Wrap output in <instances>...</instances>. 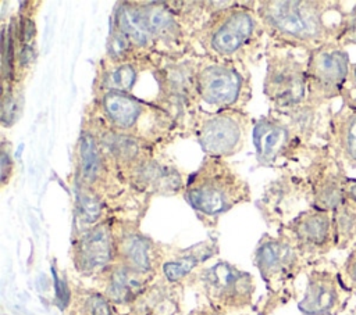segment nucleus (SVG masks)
<instances>
[{
    "mask_svg": "<svg viewBox=\"0 0 356 315\" xmlns=\"http://www.w3.org/2000/svg\"><path fill=\"white\" fill-rule=\"evenodd\" d=\"M346 11L339 1H268L263 7L264 18L284 39L309 51L337 40Z\"/></svg>",
    "mask_w": 356,
    "mask_h": 315,
    "instance_id": "f257e3e1",
    "label": "nucleus"
},
{
    "mask_svg": "<svg viewBox=\"0 0 356 315\" xmlns=\"http://www.w3.org/2000/svg\"><path fill=\"white\" fill-rule=\"evenodd\" d=\"M188 282L203 294L207 304L227 315L246 311L256 290L253 276L227 261L196 271Z\"/></svg>",
    "mask_w": 356,
    "mask_h": 315,
    "instance_id": "f03ea898",
    "label": "nucleus"
},
{
    "mask_svg": "<svg viewBox=\"0 0 356 315\" xmlns=\"http://www.w3.org/2000/svg\"><path fill=\"white\" fill-rule=\"evenodd\" d=\"M349 64L348 51L337 40L309 51L306 60V101L312 105L321 107L332 99L339 97L348 76Z\"/></svg>",
    "mask_w": 356,
    "mask_h": 315,
    "instance_id": "7ed1b4c3",
    "label": "nucleus"
},
{
    "mask_svg": "<svg viewBox=\"0 0 356 315\" xmlns=\"http://www.w3.org/2000/svg\"><path fill=\"white\" fill-rule=\"evenodd\" d=\"M239 196L234 175L217 164H207L195 173L186 190L191 205L209 218L229 210Z\"/></svg>",
    "mask_w": 356,
    "mask_h": 315,
    "instance_id": "20e7f679",
    "label": "nucleus"
},
{
    "mask_svg": "<svg viewBox=\"0 0 356 315\" xmlns=\"http://www.w3.org/2000/svg\"><path fill=\"white\" fill-rule=\"evenodd\" d=\"M306 258L284 233L278 237L264 236L254 251V265L271 291H278L293 282Z\"/></svg>",
    "mask_w": 356,
    "mask_h": 315,
    "instance_id": "39448f33",
    "label": "nucleus"
},
{
    "mask_svg": "<svg viewBox=\"0 0 356 315\" xmlns=\"http://www.w3.org/2000/svg\"><path fill=\"white\" fill-rule=\"evenodd\" d=\"M346 168L325 147L313 158L307 168V185L313 208L332 212L345 200Z\"/></svg>",
    "mask_w": 356,
    "mask_h": 315,
    "instance_id": "423d86ee",
    "label": "nucleus"
},
{
    "mask_svg": "<svg viewBox=\"0 0 356 315\" xmlns=\"http://www.w3.org/2000/svg\"><path fill=\"white\" fill-rule=\"evenodd\" d=\"M75 269L83 276H97L115 261V232L110 221L81 230L71 248Z\"/></svg>",
    "mask_w": 356,
    "mask_h": 315,
    "instance_id": "0eeeda50",
    "label": "nucleus"
},
{
    "mask_svg": "<svg viewBox=\"0 0 356 315\" xmlns=\"http://www.w3.org/2000/svg\"><path fill=\"white\" fill-rule=\"evenodd\" d=\"M115 261L136 273L154 279L164 264L163 248L132 225H114Z\"/></svg>",
    "mask_w": 356,
    "mask_h": 315,
    "instance_id": "6e6552de",
    "label": "nucleus"
},
{
    "mask_svg": "<svg viewBox=\"0 0 356 315\" xmlns=\"http://www.w3.org/2000/svg\"><path fill=\"white\" fill-rule=\"evenodd\" d=\"M284 235L306 259L327 254L335 247L332 212L310 207L286 223Z\"/></svg>",
    "mask_w": 356,
    "mask_h": 315,
    "instance_id": "1a4fd4ad",
    "label": "nucleus"
},
{
    "mask_svg": "<svg viewBox=\"0 0 356 315\" xmlns=\"http://www.w3.org/2000/svg\"><path fill=\"white\" fill-rule=\"evenodd\" d=\"M266 92L278 107L292 108L306 103V62L291 54L277 57L268 68Z\"/></svg>",
    "mask_w": 356,
    "mask_h": 315,
    "instance_id": "9d476101",
    "label": "nucleus"
},
{
    "mask_svg": "<svg viewBox=\"0 0 356 315\" xmlns=\"http://www.w3.org/2000/svg\"><path fill=\"white\" fill-rule=\"evenodd\" d=\"M339 273L328 269H312L307 273L306 290L298 308L303 315H335L346 294Z\"/></svg>",
    "mask_w": 356,
    "mask_h": 315,
    "instance_id": "9b49d317",
    "label": "nucleus"
},
{
    "mask_svg": "<svg viewBox=\"0 0 356 315\" xmlns=\"http://www.w3.org/2000/svg\"><path fill=\"white\" fill-rule=\"evenodd\" d=\"M99 290L121 315L154 280L134 272L132 269L113 262L96 276Z\"/></svg>",
    "mask_w": 356,
    "mask_h": 315,
    "instance_id": "f8f14e48",
    "label": "nucleus"
},
{
    "mask_svg": "<svg viewBox=\"0 0 356 315\" xmlns=\"http://www.w3.org/2000/svg\"><path fill=\"white\" fill-rule=\"evenodd\" d=\"M327 147L346 169L356 168V110L342 105L331 115Z\"/></svg>",
    "mask_w": 356,
    "mask_h": 315,
    "instance_id": "ddd939ff",
    "label": "nucleus"
},
{
    "mask_svg": "<svg viewBox=\"0 0 356 315\" xmlns=\"http://www.w3.org/2000/svg\"><path fill=\"white\" fill-rule=\"evenodd\" d=\"M218 253V244L210 239L192 246L186 250H179L174 257L164 261L161 266L163 278L175 286L189 280L196 272V268Z\"/></svg>",
    "mask_w": 356,
    "mask_h": 315,
    "instance_id": "4468645a",
    "label": "nucleus"
},
{
    "mask_svg": "<svg viewBox=\"0 0 356 315\" xmlns=\"http://www.w3.org/2000/svg\"><path fill=\"white\" fill-rule=\"evenodd\" d=\"M197 87L200 96L207 103L227 105L236 100L241 80L235 71L213 65L199 74Z\"/></svg>",
    "mask_w": 356,
    "mask_h": 315,
    "instance_id": "2eb2a0df",
    "label": "nucleus"
},
{
    "mask_svg": "<svg viewBox=\"0 0 356 315\" xmlns=\"http://www.w3.org/2000/svg\"><path fill=\"white\" fill-rule=\"evenodd\" d=\"M177 286L165 279L153 280L121 315H179Z\"/></svg>",
    "mask_w": 356,
    "mask_h": 315,
    "instance_id": "dca6fc26",
    "label": "nucleus"
},
{
    "mask_svg": "<svg viewBox=\"0 0 356 315\" xmlns=\"http://www.w3.org/2000/svg\"><path fill=\"white\" fill-rule=\"evenodd\" d=\"M199 140L203 150L210 154H229L236 148L241 140V128L234 118L218 115L203 124Z\"/></svg>",
    "mask_w": 356,
    "mask_h": 315,
    "instance_id": "f3484780",
    "label": "nucleus"
},
{
    "mask_svg": "<svg viewBox=\"0 0 356 315\" xmlns=\"http://www.w3.org/2000/svg\"><path fill=\"white\" fill-rule=\"evenodd\" d=\"M252 28V17L248 12L234 11L213 25L210 32L211 47L224 54L232 53L249 37Z\"/></svg>",
    "mask_w": 356,
    "mask_h": 315,
    "instance_id": "a211bd4d",
    "label": "nucleus"
},
{
    "mask_svg": "<svg viewBox=\"0 0 356 315\" xmlns=\"http://www.w3.org/2000/svg\"><path fill=\"white\" fill-rule=\"evenodd\" d=\"M257 157L261 162H271L292 143V129L275 121H261L253 133Z\"/></svg>",
    "mask_w": 356,
    "mask_h": 315,
    "instance_id": "6ab92c4d",
    "label": "nucleus"
},
{
    "mask_svg": "<svg viewBox=\"0 0 356 315\" xmlns=\"http://www.w3.org/2000/svg\"><path fill=\"white\" fill-rule=\"evenodd\" d=\"M334 240L337 248H348L356 240V203L345 197L342 204L332 211Z\"/></svg>",
    "mask_w": 356,
    "mask_h": 315,
    "instance_id": "aec40b11",
    "label": "nucleus"
},
{
    "mask_svg": "<svg viewBox=\"0 0 356 315\" xmlns=\"http://www.w3.org/2000/svg\"><path fill=\"white\" fill-rule=\"evenodd\" d=\"M117 24L120 32H122L129 40L140 46L147 44L153 35L146 22L143 11L134 7H121L117 14Z\"/></svg>",
    "mask_w": 356,
    "mask_h": 315,
    "instance_id": "412c9836",
    "label": "nucleus"
},
{
    "mask_svg": "<svg viewBox=\"0 0 356 315\" xmlns=\"http://www.w3.org/2000/svg\"><path fill=\"white\" fill-rule=\"evenodd\" d=\"M70 304L68 315H120L113 304L97 290H78Z\"/></svg>",
    "mask_w": 356,
    "mask_h": 315,
    "instance_id": "4be33fe9",
    "label": "nucleus"
},
{
    "mask_svg": "<svg viewBox=\"0 0 356 315\" xmlns=\"http://www.w3.org/2000/svg\"><path fill=\"white\" fill-rule=\"evenodd\" d=\"M103 104L108 118L122 128L134 125L140 111L139 104L134 99L117 92L106 94Z\"/></svg>",
    "mask_w": 356,
    "mask_h": 315,
    "instance_id": "5701e85b",
    "label": "nucleus"
},
{
    "mask_svg": "<svg viewBox=\"0 0 356 315\" xmlns=\"http://www.w3.org/2000/svg\"><path fill=\"white\" fill-rule=\"evenodd\" d=\"M81 172L86 182H93L102 171V158L95 139L90 135H83L79 143Z\"/></svg>",
    "mask_w": 356,
    "mask_h": 315,
    "instance_id": "b1692460",
    "label": "nucleus"
},
{
    "mask_svg": "<svg viewBox=\"0 0 356 315\" xmlns=\"http://www.w3.org/2000/svg\"><path fill=\"white\" fill-rule=\"evenodd\" d=\"M100 216H102L100 200L95 194L81 190L78 193V221L83 226L82 230L99 223Z\"/></svg>",
    "mask_w": 356,
    "mask_h": 315,
    "instance_id": "393cba45",
    "label": "nucleus"
},
{
    "mask_svg": "<svg viewBox=\"0 0 356 315\" xmlns=\"http://www.w3.org/2000/svg\"><path fill=\"white\" fill-rule=\"evenodd\" d=\"M146 22L152 31V33L170 36L175 31V24L172 17L161 7H147L143 11Z\"/></svg>",
    "mask_w": 356,
    "mask_h": 315,
    "instance_id": "a878e982",
    "label": "nucleus"
},
{
    "mask_svg": "<svg viewBox=\"0 0 356 315\" xmlns=\"http://www.w3.org/2000/svg\"><path fill=\"white\" fill-rule=\"evenodd\" d=\"M337 42L342 47H346L349 44H356V4L346 11Z\"/></svg>",
    "mask_w": 356,
    "mask_h": 315,
    "instance_id": "bb28decb",
    "label": "nucleus"
},
{
    "mask_svg": "<svg viewBox=\"0 0 356 315\" xmlns=\"http://www.w3.org/2000/svg\"><path fill=\"white\" fill-rule=\"evenodd\" d=\"M135 80V71L131 65H120L115 68L107 79V85L117 90H128Z\"/></svg>",
    "mask_w": 356,
    "mask_h": 315,
    "instance_id": "cd10ccee",
    "label": "nucleus"
},
{
    "mask_svg": "<svg viewBox=\"0 0 356 315\" xmlns=\"http://www.w3.org/2000/svg\"><path fill=\"white\" fill-rule=\"evenodd\" d=\"M339 97L343 107L349 110H356V62L349 64L348 76L341 89Z\"/></svg>",
    "mask_w": 356,
    "mask_h": 315,
    "instance_id": "c85d7f7f",
    "label": "nucleus"
},
{
    "mask_svg": "<svg viewBox=\"0 0 356 315\" xmlns=\"http://www.w3.org/2000/svg\"><path fill=\"white\" fill-rule=\"evenodd\" d=\"M339 279L348 291H356V247L345 259L339 272Z\"/></svg>",
    "mask_w": 356,
    "mask_h": 315,
    "instance_id": "c756f323",
    "label": "nucleus"
},
{
    "mask_svg": "<svg viewBox=\"0 0 356 315\" xmlns=\"http://www.w3.org/2000/svg\"><path fill=\"white\" fill-rule=\"evenodd\" d=\"M19 107H21V103L15 96H11V94L4 96L3 108H1V117H3L4 124L10 125L17 119V117L19 114Z\"/></svg>",
    "mask_w": 356,
    "mask_h": 315,
    "instance_id": "7c9ffc66",
    "label": "nucleus"
},
{
    "mask_svg": "<svg viewBox=\"0 0 356 315\" xmlns=\"http://www.w3.org/2000/svg\"><path fill=\"white\" fill-rule=\"evenodd\" d=\"M110 50H111L110 53L113 56L121 57L128 50V37L122 32L113 35L111 42H110Z\"/></svg>",
    "mask_w": 356,
    "mask_h": 315,
    "instance_id": "2f4dec72",
    "label": "nucleus"
},
{
    "mask_svg": "<svg viewBox=\"0 0 356 315\" xmlns=\"http://www.w3.org/2000/svg\"><path fill=\"white\" fill-rule=\"evenodd\" d=\"M188 315H227L218 309H216L214 307H211L210 304H203V305H199L196 307L195 309H192Z\"/></svg>",
    "mask_w": 356,
    "mask_h": 315,
    "instance_id": "473e14b6",
    "label": "nucleus"
},
{
    "mask_svg": "<svg viewBox=\"0 0 356 315\" xmlns=\"http://www.w3.org/2000/svg\"><path fill=\"white\" fill-rule=\"evenodd\" d=\"M345 196L356 203V178H348L345 185Z\"/></svg>",
    "mask_w": 356,
    "mask_h": 315,
    "instance_id": "72a5a7b5",
    "label": "nucleus"
},
{
    "mask_svg": "<svg viewBox=\"0 0 356 315\" xmlns=\"http://www.w3.org/2000/svg\"><path fill=\"white\" fill-rule=\"evenodd\" d=\"M8 165L11 167V161L8 160L7 153L3 151V155H1V180L3 182H6L7 175H8Z\"/></svg>",
    "mask_w": 356,
    "mask_h": 315,
    "instance_id": "f704fd0d",
    "label": "nucleus"
}]
</instances>
